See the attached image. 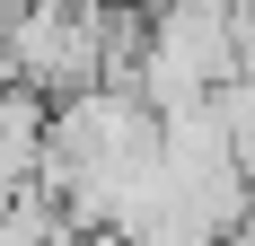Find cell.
I'll return each instance as SVG.
<instances>
[{
  "instance_id": "6da1fadb",
  "label": "cell",
  "mask_w": 255,
  "mask_h": 246,
  "mask_svg": "<svg viewBox=\"0 0 255 246\" xmlns=\"http://www.w3.org/2000/svg\"><path fill=\"white\" fill-rule=\"evenodd\" d=\"M247 62V35H238V0H150V53H141V97L167 115V106L220 97Z\"/></svg>"
},
{
  "instance_id": "7a4b0ae2",
  "label": "cell",
  "mask_w": 255,
  "mask_h": 246,
  "mask_svg": "<svg viewBox=\"0 0 255 246\" xmlns=\"http://www.w3.org/2000/svg\"><path fill=\"white\" fill-rule=\"evenodd\" d=\"M0 62L9 79H35L44 97L97 88L115 71V0H18Z\"/></svg>"
},
{
  "instance_id": "3957f363",
  "label": "cell",
  "mask_w": 255,
  "mask_h": 246,
  "mask_svg": "<svg viewBox=\"0 0 255 246\" xmlns=\"http://www.w3.org/2000/svg\"><path fill=\"white\" fill-rule=\"evenodd\" d=\"M238 9H255V0H238Z\"/></svg>"
}]
</instances>
